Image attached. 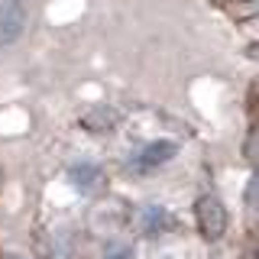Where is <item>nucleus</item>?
<instances>
[{
    "instance_id": "obj_1",
    "label": "nucleus",
    "mask_w": 259,
    "mask_h": 259,
    "mask_svg": "<svg viewBox=\"0 0 259 259\" xmlns=\"http://www.w3.org/2000/svg\"><path fill=\"white\" fill-rule=\"evenodd\" d=\"M194 221H198L201 237L207 243H214V240H221L227 233L230 217H227V207H224V201L217 198V194H201L198 204H194Z\"/></svg>"
},
{
    "instance_id": "obj_2",
    "label": "nucleus",
    "mask_w": 259,
    "mask_h": 259,
    "mask_svg": "<svg viewBox=\"0 0 259 259\" xmlns=\"http://www.w3.org/2000/svg\"><path fill=\"white\" fill-rule=\"evenodd\" d=\"M175 156H178V146L172 140H156V143H146L143 149L130 159V165H133L136 172H152V168L168 165Z\"/></svg>"
},
{
    "instance_id": "obj_3",
    "label": "nucleus",
    "mask_w": 259,
    "mask_h": 259,
    "mask_svg": "<svg viewBox=\"0 0 259 259\" xmlns=\"http://www.w3.org/2000/svg\"><path fill=\"white\" fill-rule=\"evenodd\" d=\"M26 29V7L20 0H7L0 7V46H13Z\"/></svg>"
},
{
    "instance_id": "obj_4",
    "label": "nucleus",
    "mask_w": 259,
    "mask_h": 259,
    "mask_svg": "<svg viewBox=\"0 0 259 259\" xmlns=\"http://www.w3.org/2000/svg\"><path fill=\"white\" fill-rule=\"evenodd\" d=\"M136 224L146 237H159V233L172 230V214H168L162 204H146L140 214H136Z\"/></svg>"
},
{
    "instance_id": "obj_5",
    "label": "nucleus",
    "mask_w": 259,
    "mask_h": 259,
    "mask_svg": "<svg viewBox=\"0 0 259 259\" xmlns=\"http://www.w3.org/2000/svg\"><path fill=\"white\" fill-rule=\"evenodd\" d=\"M68 182L75 185L78 191H94L97 188V182H101V165L91 159H78V162H71L68 165Z\"/></svg>"
},
{
    "instance_id": "obj_6",
    "label": "nucleus",
    "mask_w": 259,
    "mask_h": 259,
    "mask_svg": "<svg viewBox=\"0 0 259 259\" xmlns=\"http://www.w3.org/2000/svg\"><path fill=\"white\" fill-rule=\"evenodd\" d=\"M101 259H136V249L130 243H107Z\"/></svg>"
},
{
    "instance_id": "obj_7",
    "label": "nucleus",
    "mask_w": 259,
    "mask_h": 259,
    "mask_svg": "<svg viewBox=\"0 0 259 259\" xmlns=\"http://www.w3.org/2000/svg\"><path fill=\"white\" fill-rule=\"evenodd\" d=\"M4 259H23V256H4Z\"/></svg>"
}]
</instances>
